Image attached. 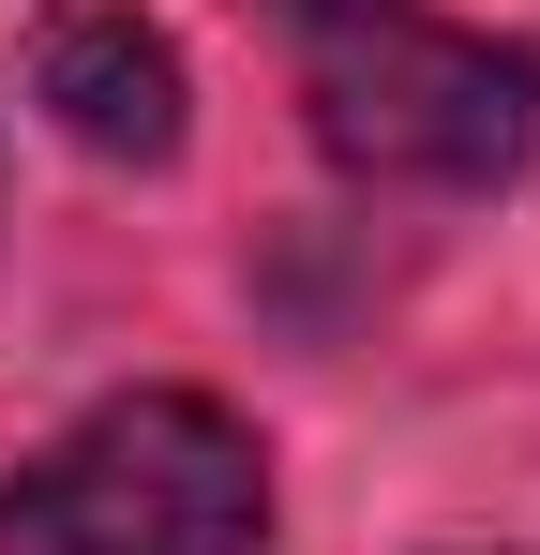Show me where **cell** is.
Returning <instances> with one entry per match:
<instances>
[{
	"label": "cell",
	"instance_id": "6da1fadb",
	"mask_svg": "<svg viewBox=\"0 0 540 555\" xmlns=\"http://www.w3.org/2000/svg\"><path fill=\"white\" fill-rule=\"evenodd\" d=\"M300 105L346 181L496 195L540 166V61L496 30H450L421 0H360L331 30H300Z\"/></svg>",
	"mask_w": 540,
	"mask_h": 555
},
{
	"label": "cell",
	"instance_id": "7a4b0ae2",
	"mask_svg": "<svg viewBox=\"0 0 540 555\" xmlns=\"http://www.w3.org/2000/svg\"><path fill=\"white\" fill-rule=\"evenodd\" d=\"M270 451L210 390H120L0 480V555H256Z\"/></svg>",
	"mask_w": 540,
	"mask_h": 555
},
{
	"label": "cell",
	"instance_id": "3957f363",
	"mask_svg": "<svg viewBox=\"0 0 540 555\" xmlns=\"http://www.w3.org/2000/svg\"><path fill=\"white\" fill-rule=\"evenodd\" d=\"M30 105L76 135L90 166H180V46L136 0H76L30 46Z\"/></svg>",
	"mask_w": 540,
	"mask_h": 555
},
{
	"label": "cell",
	"instance_id": "277c9868",
	"mask_svg": "<svg viewBox=\"0 0 540 555\" xmlns=\"http://www.w3.org/2000/svg\"><path fill=\"white\" fill-rule=\"evenodd\" d=\"M270 30H285V46H300V30H331V15H360V0H256Z\"/></svg>",
	"mask_w": 540,
	"mask_h": 555
}]
</instances>
